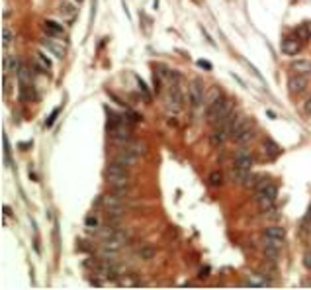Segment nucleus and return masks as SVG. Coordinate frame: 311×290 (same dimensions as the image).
Segmentation results:
<instances>
[{
    "label": "nucleus",
    "mask_w": 311,
    "mask_h": 290,
    "mask_svg": "<svg viewBox=\"0 0 311 290\" xmlns=\"http://www.w3.org/2000/svg\"><path fill=\"white\" fill-rule=\"evenodd\" d=\"M305 112H309V114H311V98L305 102Z\"/></svg>",
    "instance_id": "42"
},
{
    "label": "nucleus",
    "mask_w": 311,
    "mask_h": 290,
    "mask_svg": "<svg viewBox=\"0 0 311 290\" xmlns=\"http://www.w3.org/2000/svg\"><path fill=\"white\" fill-rule=\"evenodd\" d=\"M114 161H118V163L125 165V167H133V165L137 163V155H135V153H131L129 149H120V151L116 153Z\"/></svg>",
    "instance_id": "8"
},
{
    "label": "nucleus",
    "mask_w": 311,
    "mask_h": 290,
    "mask_svg": "<svg viewBox=\"0 0 311 290\" xmlns=\"http://www.w3.org/2000/svg\"><path fill=\"white\" fill-rule=\"evenodd\" d=\"M307 28H309V32H311V22H307Z\"/></svg>",
    "instance_id": "45"
},
{
    "label": "nucleus",
    "mask_w": 311,
    "mask_h": 290,
    "mask_svg": "<svg viewBox=\"0 0 311 290\" xmlns=\"http://www.w3.org/2000/svg\"><path fill=\"white\" fill-rule=\"evenodd\" d=\"M59 112H61V108H53V112H51V116L47 118V122H45V124H47V126H53V122L57 120V116H59Z\"/></svg>",
    "instance_id": "32"
},
{
    "label": "nucleus",
    "mask_w": 311,
    "mask_h": 290,
    "mask_svg": "<svg viewBox=\"0 0 311 290\" xmlns=\"http://www.w3.org/2000/svg\"><path fill=\"white\" fill-rule=\"evenodd\" d=\"M258 192H263L264 196H268V198H272V200H276V198H278V186H276V184H272V182H270V184H266L263 190H258Z\"/></svg>",
    "instance_id": "21"
},
{
    "label": "nucleus",
    "mask_w": 311,
    "mask_h": 290,
    "mask_svg": "<svg viewBox=\"0 0 311 290\" xmlns=\"http://www.w3.org/2000/svg\"><path fill=\"white\" fill-rule=\"evenodd\" d=\"M294 33H295V37H299V39H309V37H311V32H309L307 24H303V26H297Z\"/></svg>",
    "instance_id": "24"
},
{
    "label": "nucleus",
    "mask_w": 311,
    "mask_h": 290,
    "mask_svg": "<svg viewBox=\"0 0 311 290\" xmlns=\"http://www.w3.org/2000/svg\"><path fill=\"white\" fill-rule=\"evenodd\" d=\"M110 175H129V167H125L118 161H112L106 169V177H110Z\"/></svg>",
    "instance_id": "14"
},
{
    "label": "nucleus",
    "mask_w": 311,
    "mask_h": 290,
    "mask_svg": "<svg viewBox=\"0 0 311 290\" xmlns=\"http://www.w3.org/2000/svg\"><path fill=\"white\" fill-rule=\"evenodd\" d=\"M254 137V129H249V131H245L239 139H237V143H247V141H250Z\"/></svg>",
    "instance_id": "31"
},
{
    "label": "nucleus",
    "mask_w": 311,
    "mask_h": 290,
    "mask_svg": "<svg viewBox=\"0 0 311 290\" xmlns=\"http://www.w3.org/2000/svg\"><path fill=\"white\" fill-rule=\"evenodd\" d=\"M4 216H12V210L8 206H4Z\"/></svg>",
    "instance_id": "43"
},
{
    "label": "nucleus",
    "mask_w": 311,
    "mask_h": 290,
    "mask_svg": "<svg viewBox=\"0 0 311 290\" xmlns=\"http://www.w3.org/2000/svg\"><path fill=\"white\" fill-rule=\"evenodd\" d=\"M290 69L294 71V75H311V61H307V59H295V61H292Z\"/></svg>",
    "instance_id": "10"
},
{
    "label": "nucleus",
    "mask_w": 311,
    "mask_h": 290,
    "mask_svg": "<svg viewBox=\"0 0 311 290\" xmlns=\"http://www.w3.org/2000/svg\"><path fill=\"white\" fill-rule=\"evenodd\" d=\"M139 257L145 259V261H151V259L155 257V249H153V247H141V249H139Z\"/></svg>",
    "instance_id": "29"
},
{
    "label": "nucleus",
    "mask_w": 311,
    "mask_h": 290,
    "mask_svg": "<svg viewBox=\"0 0 311 290\" xmlns=\"http://www.w3.org/2000/svg\"><path fill=\"white\" fill-rule=\"evenodd\" d=\"M63 12H65V14H71V12H73V6H71V4H65V6H63Z\"/></svg>",
    "instance_id": "41"
},
{
    "label": "nucleus",
    "mask_w": 311,
    "mask_h": 290,
    "mask_svg": "<svg viewBox=\"0 0 311 290\" xmlns=\"http://www.w3.org/2000/svg\"><path fill=\"white\" fill-rule=\"evenodd\" d=\"M254 165V157H252V153L249 151V149H245V151H239L237 153V157H235V165L233 167H239V169H247V171H250V167Z\"/></svg>",
    "instance_id": "7"
},
{
    "label": "nucleus",
    "mask_w": 311,
    "mask_h": 290,
    "mask_svg": "<svg viewBox=\"0 0 311 290\" xmlns=\"http://www.w3.org/2000/svg\"><path fill=\"white\" fill-rule=\"evenodd\" d=\"M210 273H212V269H210V267H203V269L200 271V274H198V276H200V278H207V276H210Z\"/></svg>",
    "instance_id": "38"
},
{
    "label": "nucleus",
    "mask_w": 311,
    "mask_h": 290,
    "mask_svg": "<svg viewBox=\"0 0 311 290\" xmlns=\"http://www.w3.org/2000/svg\"><path fill=\"white\" fill-rule=\"evenodd\" d=\"M207 182H210L212 186H216V188H218V186H221V184H223V175H221L219 171H216V173H212V175H210V178H207Z\"/></svg>",
    "instance_id": "26"
},
{
    "label": "nucleus",
    "mask_w": 311,
    "mask_h": 290,
    "mask_svg": "<svg viewBox=\"0 0 311 290\" xmlns=\"http://www.w3.org/2000/svg\"><path fill=\"white\" fill-rule=\"evenodd\" d=\"M16 73H18V77H20V81H24V82H31V75L28 73V69H26V67H22V65H20Z\"/></svg>",
    "instance_id": "30"
},
{
    "label": "nucleus",
    "mask_w": 311,
    "mask_h": 290,
    "mask_svg": "<svg viewBox=\"0 0 311 290\" xmlns=\"http://www.w3.org/2000/svg\"><path fill=\"white\" fill-rule=\"evenodd\" d=\"M198 67H202V69H205V71H212V63L205 61V59H200V61H198Z\"/></svg>",
    "instance_id": "37"
},
{
    "label": "nucleus",
    "mask_w": 311,
    "mask_h": 290,
    "mask_svg": "<svg viewBox=\"0 0 311 290\" xmlns=\"http://www.w3.org/2000/svg\"><path fill=\"white\" fill-rule=\"evenodd\" d=\"M254 202H256V206H258V210H261V212H272V210H274V202H276V200H272V198L264 196L263 192H256Z\"/></svg>",
    "instance_id": "9"
},
{
    "label": "nucleus",
    "mask_w": 311,
    "mask_h": 290,
    "mask_svg": "<svg viewBox=\"0 0 311 290\" xmlns=\"http://www.w3.org/2000/svg\"><path fill=\"white\" fill-rule=\"evenodd\" d=\"M102 204L106 206V210H110V208H124L122 206V198L116 196L114 192H112V194H104L102 196Z\"/></svg>",
    "instance_id": "13"
},
{
    "label": "nucleus",
    "mask_w": 311,
    "mask_h": 290,
    "mask_svg": "<svg viewBox=\"0 0 311 290\" xmlns=\"http://www.w3.org/2000/svg\"><path fill=\"white\" fill-rule=\"evenodd\" d=\"M231 108H233L231 100H227V98H223V96H219L216 102L210 104V110H207V120H210V122L218 128V126H221V124L227 120V116L231 114Z\"/></svg>",
    "instance_id": "1"
},
{
    "label": "nucleus",
    "mask_w": 311,
    "mask_h": 290,
    "mask_svg": "<svg viewBox=\"0 0 311 290\" xmlns=\"http://www.w3.org/2000/svg\"><path fill=\"white\" fill-rule=\"evenodd\" d=\"M182 102H184V98H182L178 86H176V84H171V90H169V96H167V108H169L171 112H180L182 106H184Z\"/></svg>",
    "instance_id": "2"
},
{
    "label": "nucleus",
    "mask_w": 311,
    "mask_h": 290,
    "mask_svg": "<svg viewBox=\"0 0 311 290\" xmlns=\"http://www.w3.org/2000/svg\"><path fill=\"white\" fill-rule=\"evenodd\" d=\"M135 79H137V84H139V88H141V92H143V94L147 96V98H149V86L145 84V81H143L141 77H135Z\"/></svg>",
    "instance_id": "33"
},
{
    "label": "nucleus",
    "mask_w": 311,
    "mask_h": 290,
    "mask_svg": "<svg viewBox=\"0 0 311 290\" xmlns=\"http://www.w3.org/2000/svg\"><path fill=\"white\" fill-rule=\"evenodd\" d=\"M263 147H264V151H266V155L270 157V159H276L280 153H282V149H280V145L276 143V141H272V139H264V143H263Z\"/></svg>",
    "instance_id": "12"
},
{
    "label": "nucleus",
    "mask_w": 311,
    "mask_h": 290,
    "mask_svg": "<svg viewBox=\"0 0 311 290\" xmlns=\"http://www.w3.org/2000/svg\"><path fill=\"white\" fill-rule=\"evenodd\" d=\"M263 241H264V245H272V247H282V243H284V239L272 237V235H264Z\"/></svg>",
    "instance_id": "25"
},
{
    "label": "nucleus",
    "mask_w": 311,
    "mask_h": 290,
    "mask_svg": "<svg viewBox=\"0 0 311 290\" xmlns=\"http://www.w3.org/2000/svg\"><path fill=\"white\" fill-rule=\"evenodd\" d=\"M307 86V75H294L288 81V90L290 94H301Z\"/></svg>",
    "instance_id": "4"
},
{
    "label": "nucleus",
    "mask_w": 311,
    "mask_h": 290,
    "mask_svg": "<svg viewBox=\"0 0 311 290\" xmlns=\"http://www.w3.org/2000/svg\"><path fill=\"white\" fill-rule=\"evenodd\" d=\"M20 100L22 102H35L37 100V92H35L31 82L20 81Z\"/></svg>",
    "instance_id": "5"
},
{
    "label": "nucleus",
    "mask_w": 311,
    "mask_h": 290,
    "mask_svg": "<svg viewBox=\"0 0 311 290\" xmlns=\"http://www.w3.org/2000/svg\"><path fill=\"white\" fill-rule=\"evenodd\" d=\"M37 61H39L41 65H45L47 69H51V61H49V59H47V57H45L43 53H37Z\"/></svg>",
    "instance_id": "36"
},
{
    "label": "nucleus",
    "mask_w": 311,
    "mask_h": 290,
    "mask_svg": "<svg viewBox=\"0 0 311 290\" xmlns=\"http://www.w3.org/2000/svg\"><path fill=\"white\" fill-rule=\"evenodd\" d=\"M43 30H45L47 35H61V33H63V26L57 24V22H53V20H47V22L43 24Z\"/></svg>",
    "instance_id": "16"
},
{
    "label": "nucleus",
    "mask_w": 311,
    "mask_h": 290,
    "mask_svg": "<svg viewBox=\"0 0 311 290\" xmlns=\"http://www.w3.org/2000/svg\"><path fill=\"white\" fill-rule=\"evenodd\" d=\"M231 175H233V178H235L239 184H243V186H245L247 180L250 178V173H249L247 169H239V167H233V173H231Z\"/></svg>",
    "instance_id": "17"
},
{
    "label": "nucleus",
    "mask_w": 311,
    "mask_h": 290,
    "mask_svg": "<svg viewBox=\"0 0 311 290\" xmlns=\"http://www.w3.org/2000/svg\"><path fill=\"white\" fill-rule=\"evenodd\" d=\"M125 116H127V120H129V122H131V124H135V122H137V124H139V122H141V120H143V118H141V114H135V112H127V114H125Z\"/></svg>",
    "instance_id": "35"
},
{
    "label": "nucleus",
    "mask_w": 311,
    "mask_h": 290,
    "mask_svg": "<svg viewBox=\"0 0 311 290\" xmlns=\"http://www.w3.org/2000/svg\"><path fill=\"white\" fill-rule=\"evenodd\" d=\"M303 265H305V269L311 271V253H307V255L303 257Z\"/></svg>",
    "instance_id": "39"
},
{
    "label": "nucleus",
    "mask_w": 311,
    "mask_h": 290,
    "mask_svg": "<svg viewBox=\"0 0 311 290\" xmlns=\"http://www.w3.org/2000/svg\"><path fill=\"white\" fill-rule=\"evenodd\" d=\"M264 255L268 261L276 263L280 259V247H272V245H264Z\"/></svg>",
    "instance_id": "20"
},
{
    "label": "nucleus",
    "mask_w": 311,
    "mask_h": 290,
    "mask_svg": "<svg viewBox=\"0 0 311 290\" xmlns=\"http://www.w3.org/2000/svg\"><path fill=\"white\" fill-rule=\"evenodd\" d=\"M112 192L116 196H120V198H125V196H129V184H125V186H112Z\"/></svg>",
    "instance_id": "27"
},
{
    "label": "nucleus",
    "mask_w": 311,
    "mask_h": 290,
    "mask_svg": "<svg viewBox=\"0 0 311 290\" xmlns=\"http://www.w3.org/2000/svg\"><path fill=\"white\" fill-rule=\"evenodd\" d=\"M301 49V39L299 37H286L282 39V51L284 55H295Z\"/></svg>",
    "instance_id": "6"
},
{
    "label": "nucleus",
    "mask_w": 311,
    "mask_h": 290,
    "mask_svg": "<svg viewBox=\"0 0 311 290\" xmlns=\"http://www.w3.org/2000/svg\"><path fill=\"white\" fill-rule=\"evenodd\" d=\"M188 92H190V104H192V108H198L202 104V98H203L202 82L200 81H192L190 86H188Z\"/></svg>",
    "instance_id": "3"
},
{
    "label": "nucleus",
    "mask_w": 311,
    "mask_h": 290,
    "mask_svg": "<svg viewBox=\"0 0 311 290\" xmlns=\"http://www.w3.org/2000/svg\"><path fill=\"white\" fill-rule=\"evenodd\" d=\"M124 147H125V149H129L131 153H135L137 157L145 153V145H143V143H135V141H129L127 145H124Z\"/></svg>",
    "instance_id": "22"
},
{
    "label": "nucleus",
    "mask_w": 311,
    "mask_h": 290,
    "mask_svg": "<svg viewBox=\"0 0 311 290\" xmlns=\"http://www.w3.org/2000/svg\"><path fill=\"white\" fill-rule=\"evenodd\" d=\"M106 178H108V182L112 186H125V184H129V175H110Z\"/></svg>",
    "instance_id": "18"
},
{
    "label": "nucleus",
    "mask_w": 311,
    "mask_h": 290,
    "mask_svg": "<svg viewBox=\"0 0 311 290\" xmlns=\"http://www.w3.org/2000/svg\"><path fill=\"white\" fill-rule=\"evenodd\" d=\"M10 41H12V33H10V30H2V45L6 47Z\"/></svg>",
    "instance_id": "34"
},
{
    "label": "nucleus",
    "mask_w": 311,
    "mask_h": 290,
    "mask_svg": "<svg viewBox=\"0 0 311 290\" xmlns=\"http://www.w3.org/2000/svg\"><path fill=\"white\" fill-rule=\"evenodd\" d=\"M86 226H88V227H90V226L96 227V218H94V216H88V218H86Z\"/></svg>",
    "instance_id": "40"
},
{
    "label": "nucleus",
    "mask_w": 311,
    "mask_h": 290,
    "mask_svg": "<svg viewBox=\"0 0 311 290\" xmlns=\"http://www.w3.org/2000/svg\"><path fill=\"white\" fill-rule=\"evenodd\" d=\"M266 114H268V118H272V120H276V114H274V112H272V110H268V112H266Z\"/></svg>",
    "instance_id": "44"
},
{
    "label": "nucleus",
    "mask_w": 311,
    "mask_h": 290,
    "mask_svg": "<svg viewBox=\"0 0 311 290\" xmlns=\"http://www.w3.org/2000/svg\"><path fill=\"white\" fill-rule=\"evenodd\" d=\"M270 280L264 273H249L247 274V286H268Z\"/></svg>",
    "instance_id": "11"
},
{
    "label": "nucleus",
    "mask_w": 311,
    "mask_h": 290,
    "mask_svg": "<svg viewBox=\"0 0 311 290\" xmlns=\"http://www.w3.org/2000/svg\"><path fill=\"white\" fill-rule=\"evenodd\" d=\"M264 235H272V237L284 239V237H286V231H284V227H280V226H270V227H266Z\"/></svg>",
    "instance_id": "23"
},
{
    "label": "nucleus",
    "mask_w": 311,
    "mask_h": 290,
    "mask_svg": "<svg viewBox=\"0 0 311 290\" xmlns=\"http://www.w3.org/2000/svg\"><path fill=\"white\" fill-rule=\"evenodd\" d=\"M18 61H16V57H6L4 59V71L6 73H10V71H18Z\"/></svg>",
    "instance_id": "28"
},
{
    "label": "nucleus",
    "mask_w": 311,
    "mask_h": 290,
    "mask_svg": "<svg viewBox=\"0 0 311 290\" xmlns=\"http://www.w3.org/2000/svg\"><path fill=\"white\" fill-rule=\"evenodd\" d=\"M227 137H229V135H227L221 128H218V129H214V131L210 133V143L216 145V147H219V145H223V141H225Z\"/></svg>",
    "instance_id": "15"
},
{
    "label": "nucleus",
    "mask_w": 311,
    "mask_h": 290,
    "mask_svg": "<svg viewBox=\"0 0 311 290\" xmlns=\"http://www.w3.org/2000/svg\"><path fill=\"white\" fill-rule=\"evenodd\" d=\"M45 45H47L49 49L53 51V53H55V55H57L59 59H61V57H65V53H67V49H65V45H59V43H55V41H51V39H47V41H45Z\"/></svg>",
    "instance_id": "19"
}]
</instances>
